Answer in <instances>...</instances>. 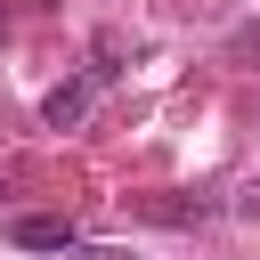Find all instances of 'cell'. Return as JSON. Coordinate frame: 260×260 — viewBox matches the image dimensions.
I'll return each mask as SVG.
<instances>
[{"label":"cell","instance_id":"2","mask_svg":"<svg viewBox=\"0 0 260 260\" xmlns=\"http://www.w3.org/2000/svg\"><path fill=\"white\" fill-rule=\"evenodd\" d=\"M8 244H24V252H73L81 228L73 219H49V211H16L8 219Z\"/></svg>","mask_w":260,"mask_h":260},{"label":"cell","instance_id":"1","mask_svg":"<svg viewBox=\"0 0 260 260\" xmlns=\"http://www.w3.org/2000/svg\"><path fill=\"white\" fill-rule=\"evenodd\" d=\"M106 81H114V57H98V65L81 73V81H57V89L41 98V122H49V130H73V122L89 114V98H98Z\"/></svg>","mask_w":260,"mask_h":260},{"label":"cell","instance_id":"3","mask_svg":"<svg viewBox=\"0 0 260 260\" xmlns=\"http://www.w3.org/2000/svg\"><path fill=\"white\" fill-rule=\"evenodd\" d=\"M73 252H81V260H130V252H89V244H73Z\"/></svg>","mask_w":260,"mask_h":260}]
</instances>
